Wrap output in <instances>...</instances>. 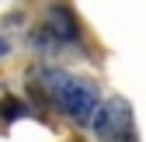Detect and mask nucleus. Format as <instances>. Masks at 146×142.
<instances>
[{
  "mask_svg": "<svg viewBox=\"0 0 146 142\" xmlns=\"http://www.w3.org/2000/svg\"><path fill=\"white\" fill-rule=\"evenodd\" d=\"M45 28L56 35L59 42H73V38H77V21H73V14H70V11H63V7H52V11H49Z\"/></svg>",
  "mask_w": 146,
  "mask_h": 142,
  "instance_id": "nucleus-3",
  "label": "nucleus"
},
{
  "mask_svg": "<svg viewBox=\"0 0 146 142\" xmlns=\"http://www.w3.org/2000/svg\"><path fill=\"white\" fill-rule=\"evenodd\" d=\"M42 87L49 90V97L59 104V111L70 114L73 121H90L94 108L101 104L98 90L87 80L73 76V73H63V69H45L42 73Z\"/></svg>",
  "mask_w": 146,
  "mask_h": 142,
  "instance_id": "nucleus-1",
  "label": "nucleus"
},
{
  "mask_svg": "<svg viewBox=\"0 0 146 142\" xmlns=\"http://www.w3.org/2000/svg\"><path fill=\"white\" fill-rule=\"evenodd\" d=\"M7 49H11V45H7V38H0V59L7 56Z\"/></svg>",
  "mask_w": 146,
  "mask_h": 142,
  "instance_id": "nucleus-4",
  "label": "nucleus"
},
{
  "mask_svg": "<svg viewBox=\"0 0 146 142\" xmlns=\"http://www.w3.org/2000/svg\"><path fill=\"white\" fill-rule=\"evenodd\" d=\"M90 118H94V132H98V139H115V135H122L125 128H129V111H125L122 101L98 104Z\"/></svg>",
  "mask_w": 146,
  "mask_h": 142,
  "instance_id": "nucleus-2",
  "label": "nucleus"
}]
</instances>
